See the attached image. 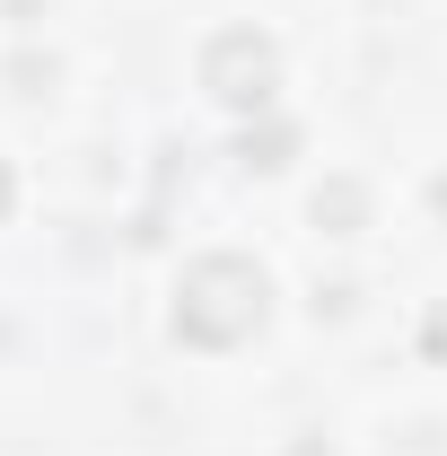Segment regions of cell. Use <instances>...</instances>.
I'll return each mask as SVG.
<instances>
[{
  "mask_svg": "<svg viewBox=\"0 0 447 456\" xmlns=\"http://www.w3.org/2000/svg\"><path fill=\"white\" fill-rule=\"evenodd\" d=\"M264 325V273L246 255H202L184 281H175V334L202 342V351H237V342Z\"/></svg>",
  "mask_w": 447,
  "mask_h": 456,
  "instance_id": "1",
  "label": "cell"
},
{
  "mask_svg": "<svg viewBox=\"0 0 447 456\" xmlns=\"http://www.w3.org/2000/svg\"><path fill=\"white\" fill-rule=\"evenodd\" d=\"M280 79L272 45L255 36V27H228V36H211V53H202V88L220 97V106H264Z\"/></svg>",
  "mask_w": 447,
  "mask_h": 456,
  "instance_id": "2",
  "label": "cell"
},
{
  "mask_svg": "<svg viewBox=\"0 0 447 456\" xmlns=\"http://www.w3.org/2000/svg\"><path fill=\"white\" fill-rule=\"evenodd\" d=\"M316 220H334V237H351V228L369 220V193H360V184H325V193H316Z\"/></svg>",
  "mask_w": 447,
  "mask_h": 456,
  "instance_id": "3",
  "label": "cell"
},
{
  "mask_svg": "<svg viewBox=\"0 0 447 456\" xmlns=\"http://www.w3.org/2000/svg\"><path fill=\"white\" fill-rule=\"evenodd\" d=\"M0 211H9V167H0Z\"/></svg>",
  "mask_w": 447,
  "mask_h": 456,
  "instance_id": "4",
  "label": "cell"
},
{
  "mask_svg": "<svg viewBox=\"0 0 447 456\" xmlns=\"http://www.w3.org/2000/svg\"><path fill=\"white\" fill-rule=\"evenodd\" d=\"M439 211H447V175H439Z\"/></svg>",
  "mask_w": 447,
  "mask_h": 456,
  "instance_id": "5",
  "label": "cell"
}]
</instances>
